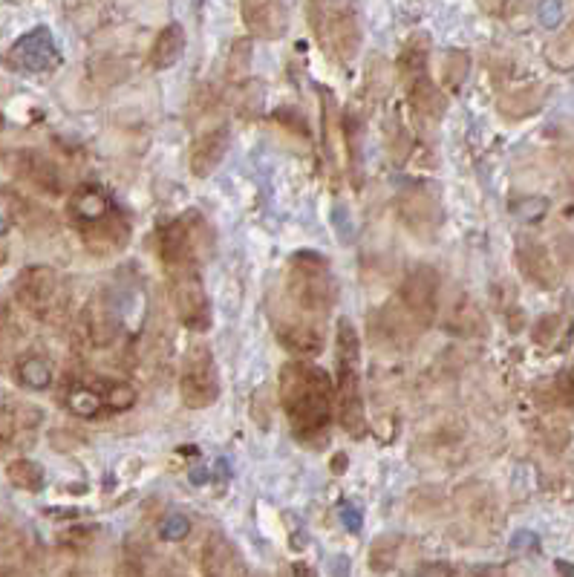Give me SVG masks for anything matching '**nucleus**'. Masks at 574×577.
I'll use <instances>...</instances> for the list:
<instances>
[{
  "mask_svg": "<svg viewBox=\"0 0 574 577\" xmlns=\"http://www.w3.org/2000/svg\"><path fill=\"white\" fill-rule=\"evenodd\" d=\"M280 404L300 442L321 448L335 416V390L324 370L306 361L286 364L280 370Z\"/></svg>",
  "mask_w": 574,
  "mask_h": 577,
  "instance_id": "obj_1",
  "label": "nucleus"
},
{
  "mask_svg": "<svg viewBox=\"0 0 574 577\" xmlns=\"http://www.w3.org/2000/svg\"><path fill=\"white\" fill-rule=\"evenodd\" d=\"M286 298L306 321H318V324L324 321L335 298H338V283H335V275H332L324 254L298 251L289 260Z\"/></svg>",
  "mask_w": 574,
  "mask_h": 577,
  "instance_id": "obj_2",
  "label": "nucleus"
},
{
  "mask_svg": "<svg viewBox=\"0 0 574 577\" xmlns=\"http://www.w3.org/2000/svg\"><path fill=\"white\" fill-rule=\"evenodd\" d=\"M15 298L38 321H61L67 312V286L50 266H29L15 280Z\"/></svg>",
  "mask_w": 574,
  "mask_h": 577,
  "instance_id": "obj_3",
  "label": "nucleus"
},
{
  "mask_svg": "<svg viewBox=\"0 0 574 577\" xmlns=\"http://www.w3.org/2000/svg\"><path fill=\"white\" fill-rule=\"evenodd\" d=\"M165 272H168V295H171V306H174L179 324L194 332L211 329V303L202 286L197 260L165 266Z\"/></svg>",
  "mask_w": 574,
  "mask_h": 577,
  "instance_id": "obj_4",
  "label": "nucleus"
},
{
  "mask_svg": "<svg viewBox=\"0 0 574 577\" xmlns=\"http://www.w3.org/2000/svg\"><path fill=\"white\" fill-rule=\"evenodd\" d=\"M179 393L182 402L191 410L211 407L220 396V376H217V364L214 355L205 344H194L185 361H182V376H179Z\"/></svg>",
  "mask_w": 574,
  "mask_h": 577,
  "instance_id": "obj_5",
  "label": "nucleus"
},
{
  "mask_svg": "<svg viewBox=\"0 0 574 577\" xmlns=\"http://www.w3.org/2000/svg\"><path fill=\"white\" fill-rule=\"evenodd\" d=\"M401 306L416 318V324L425 329L436 321L439 309V272L433 266H413L399 292Z\"/></svg>",
  "mask_w": 574,
  "mask_h": 577,
  "instance_id": "obj_6",
  "label": "nucleus"
},
{
  "mask_svg": "<svg viewBox=\"0 0 574 577\" xmlns=\"http://www.w3.org/2000/svg\"><path fill=\"white\" fill-rule=\"evenodd\" d=\"M321 38L338 61H352L361 50V21L350 3H338L321 12Z\"/></svg>",
  "mask_w": 574,
  "mask_h": 577,
  "instance_id": "obj_7",
  "label": "nucleus"
},
{
  "mask_svg": "<svg viewBox=\"0 0 574 577\" xmlns=\"http://www.w3.org/2000/svg\"><path fill=\"white\" fill-rule=\"evenodd\" d=\"M9 61L24 73H52L55 67H61V52L55 47L50 29L38 26V29L26 32L24 38L12 47Z\"/></svg>",
  "mask_w": 574,
  "mask_h": 577,
  "instance_id": "obj_8",
  "label": "nucleus"
},
{
  "mask_svg": "<svg viewBox=\"0 0 574 577\" xmlns=\"http://www.w3.org/2000/svg\"><path fill=\"white\" fill-rule=\"evenodd\" d=\"M358 364H344L338 361V422L350 436H364L367 422H364V399H361V384H358Z\"/></svg>",
  "mask_w": 574,
  "mask_h": 577,
  "instance_id": "obj_9",
  "label": "nucleus"
},
{
  "mask_svg": "<svg viewBox=\"0 0 574 577\" xmlns=\"http://www.w3.org/2000/svg\"><path fill=\"white\" fill-rule=\"evenodd\" d=\"M81 327H84L93 347H110L116 341L119 329H122L119 306L110 298H104V295H96L81 312Z\"/></svg>",
  "mask_w": 574,
  "mask_h": 577,
  "instance_id": "obj_10",
  "label": "nucleus"
},
{
  "mask_svg": "<svg viewBox=\"0 0 574 577\" xmlns=\"http://www.w3.org/2000/svg\"><path fill=\"white\" fill-rule=\"evenodd\" d=\"M243 21L251 35L263 41H277L286 35L289 12L283 0H243Z\"/></svg>",
  "mask_w": 574,
  "mask_h": 577,
  "instance_id": "obj_11",
  "label": "nucleus"
},
{
  "mask_svg": "<svg viewBox=\"0 0 574 577\" xmlns=\"http://www.w3.org/2000/svg\"><path fill=\"white\" fill-rule=\"evenodd\" d=\"M41 425V410L32 404H9L0 413V448H26Z\"/></svg>",
  "mask_w": 574,
  "mask_h": 577,
  "instance_id": "obj_12",
  "label": "nucleus"
},
{
  "mask_svg": "<svg viewBox=\"0 0 574 577\" xmlns=\"http://www.w3.org/2000/svg\"><path fill=\"white\" fill-rule=\"evenodd\" d=\"M81 237H84L87 249L93 254H110V251L125 249V243L130 240V223L122 214V208H116L113 214H107L99 223L81 226Z\"/></svg>",
  "mask_w": 574,
  "mask_h": 577,
  "instance_id": "obj_13",
  "label": "nucleus"
},
{
  "mask_svg": "<svg viewBox=\"0 0 574 577\" xmlns=\"http://www.w3.org/2000/svg\"><path fill=\"white\" fill-rule=\"evenodd\" d=\"M116 208L119 205L101 185H78L67 202V211L78 226H93V223L104 220L107 214H113Z\"/></svg>",
  "mask_w": 574,
  "mask_h": 577,
  "instance_id": "obj_14",
  "label": "nucleus"
},
{
  "mask_svg": "<svg viewBox=\"0 0 574 577\" xmlns=\"http://www.w3.org/2000/svg\"><path fill=\"white\" fill-rule=\"evenodd\" d=\"M404 81V90H407V99L413 104V110L422 116V119H442V113H445V96H442V90L436 87V81L427 76V67L425 70H416V73H404L401 76Z\"/></svg>",
  "mask_w": 574,
  "mask_h": 577,
  "instance_id": "obj_15",
  "label": "nucleus"
},
{
  "mask_svg": "<svg viewBox=\"0 0 574 577\" xmlns=\"http://www.w3.org/2000/svg\"><path fill=\"white\" fill-rule=\"evenodd\" d=\"M15 174L29 182L32 188L52 194V197L61 194V188H64V179H61V171L55 168V162L35 151L15 153Z\"/></svg>",
  "mask_w": 574,
  "mask_h": 577,
  "instance_id": "obj_16",
  "label": "nucleus"
},
{
  "mask_svg": "<svg viewBox=\"0 0 574 577\" xmlns=\"http://www.w3.org/2000/svg\"><path fill=\"white\" fill-rule=\"evenodd\" d=\"M517 263H520V272H523L531 283H537L540 289H554L560 283V272L554 266V257L549 249L537 240H525L517 249Z\"/></svg>",
  "mask_w": 574,
  "mask_h": 577,
  "instance_id": "obj_17",
  "label": "nucleus"
},
{
  "mask_svg": "<svg viewBox=\"0 0 574 577\" xmlns=\"http://www.w3.org/2000/svg\"><path fill=\"white\" fill-rule=\"evenodd\" d=\"M202 572L208 577L246 575V563L231 540H225L223 534H211L202 546Z\"/></svg>",
  "mask_w": 574,
  "mask_h": 577,
  "instance_id": "obj_18",
  "label": "nucleus"
},
{
  "mask_svg": "<svg viewBox=\"0 0 574 577\" xmlns=\"http://www.w3.org/2000/svg\"><path fill=\"white\" fill-rule=\"evenodd\" d=\"M277 338L286 350L303 352V355H318L324 350V329L318 321H306V318H295V321H280L277 324Z\"/></svg>",
  "mask_w": 574,
  "mask_h": 577,
  "instance_id": "obj_19",
  "label": "nucleus"
},
{
  "mask_svg": "<svg viewBox=\"0 0 574 577\" xmlns=\"http://www.w3.org/2000/svg\"><path fill=\"white\" fill-rule=\"evenodd\" d=\"M225 151H228V130L225 127H214V130L202 133L200 139L194 142V148H191V174H214L217 165L223 162Z\"/></svg>",
  "mask_w": 574,
  "mask_h": 577,
  "instance_id": "obj_20",
  "label": "nucleus"
},
{
  "mask_svg": "<svg viewBox=\"0 0 574 577\" xmlns=\"http://www.w3.org/2000/svg\"><path fill=\"white\" fill-rule=\"evenodd\" d=\"M399 208L404 226L410 228V231H416L419 237H427L436 228V223H439V208H436L433 197L425 194V191H413V194L401 197Z\"/></svg>",
  "mask_w": 574,
  "mask_h": 577,
  "instance_id": "obj_21",
  "label": "nucleus"
},
{
  "mask_svg": "<svg viewBox=\"0 0 574 577\" xmlns=\"http://www.w3.org/2000/svg\"><path fill=\"white\" fill-rule=\"evenodd\" d=\"M381 329H384V341H390L393 347H410L419 335L416 318L401 306V301L390 303L387 309H381Z\"/></svg>",
  "mask_w": 574,
  "mask_h": 577,
  "instance_id": "obj_22",
  "label": "nucleus"
},
{
  "mask_svg": "<svg viewBox=\"0 0 574 577\" xmlns=\"http://www.w3.org/2000/svg\"><path fill=\"white\" fill-rule=\"evenodd\" d=\"M185 52V29L179 24H168L150 47V67L153 70H168Z\"/></svg>",
  "mask_w": 574,
  "mask_h": 577,
  "instance_id": "obj_23",
  "label": "nucleus"
},
{
  "mask_svg": "<svg viewBox=\"0 0 574 577\" xmlns=\"http://www.w3.org/2000/svg\"><path fill=\"white\" fill-rule=\"evenodd\" d=\"M448 329L456 332V335H465V338H482L488 332V324H485V315L479 312V306L468 298H459V301L450 306L448 315Z\"/></svg>",
  "mask_w": 574,
  "mask_h": 577,
  "instance_id": "obj_24",
  "label": "nucleus"
},
{
  "mask_svg": "<svg viewBox=\"0 0 574 577\" xmlns=\"http://www.w3.org/2000/svg\"><path fill=\"white\" fill-rule=\"evenodd\" d=\"M546 101V87L531 84V87H520L514 93H505L500 99V113L508 119H525L531 113H537Z\"/></svg>",
  "mask_w": 574,
  "mask_h": 577,
  "instance_id": "obj_25",
  "label": "nucleus"
},
{
  "mask_svg": "<svg viewBox=\"0 0 574 577\" xmlns=\"http://www.w3.org/2000/svg\"><path fill=\"white\" fill-rule=\"evenodd\" d=\"M569 338H572V324L563 315H543L531 329V341L549 352L563 350Z\"/></svg>",
  "mask_w": 574,
  "mask_h": 577,
  "instance_id": "obj_26",
  "label": "nucleus"
},
{
  "mask_svg": "<svg viewBox=\"0 0 574 577\" xmlns=\"http://www.w3.org/2000/svg\"><path fill=\"white\" fill-rule=\"evenodd\" d=\"M18 381L29 387V390H47L52 384V367L47 358L41 355H26L18 361Z\"/></svg>",
  "mask_w": 574,
  "mask_h": 577,
  "instance_id": "obj_27",
  "label": "nucleus"
},
{
  "mask_svg": "<svg viewBox=\"0 0 574 577\" xmlns=\"http://www.w3.org/2000/svg\"><path fill=\"white\" fill-rule=\"evenodd\" d=\"M6 479L21 491H41L44 488V468L32 459H15L6 465Z\"/></svg>",
  "mask_w": 574,
  "mask_h": 577,
  "instance_id": "obj_28",
  "label": "nucleus"
},
{
  "mask_svg": "<svg viewBox=\"0 0 574 577\" xmlns=\"http://www.w3.org/2000/svg\"><path fill=\"white\" fill-rule=\"evenodd\" d=\"M67 407H70V413L78 416V419H99L101 413L107 410V407H104V399H101V393L90 390V387H75V390H70Z\"/></svg>",
  "mask_w": 574,
  "mask_h": 577,
  "instance_id": "obj_29",
  "label": "nucleus"
},
{
  "mask_svg": "<svg viewBox=\"0 0 574 577\" xmlns=\"http://www.w3.org/2000/svg\"><path fill=\"white\" fill-rule=\"evenodd\" d=\"M251 70V41L249 38H237L228 50V61H225V76L228 81H243Z\"/></svg>",
  "mask_w": 574,
  "mask_h": 577,
  "instance_id": "obj_30",
  "label": "nucleus"
},
{
  "mask_svg": "<svg viewBox=\"0 0 574 577\" xmlns=\"http://www.w3.org/2000/svg\"><path fill=\"white\" fill-rule=\"evenodd\" d=\"M335 361H344V364H358V355H361V344H358V332L352 327L347 318L338 321V332H335Z\"/></svg>",
  "mask_w": 574,
  "mask_h": 577,
  "instance_id": "obj_31",
  "label": "nucleus"
},
{
  "mask_svg": "<svg viewBox=\"0 0 574 577\" xmlns=\"http://www.w3.org/2000/svg\"><path fill=\"white\" fill-rule=\"evenodd\" d=\"M101 399H104V407L110 413H125V410H130L136 404V390L130 384H125V381H110L104 387Z\"/></svg>",
  "mask_w": 574,
  "mask_h": 577,
  "instance_id": "obj_32",
  "label": "nucleus"
},
{
  "mask_svg": "<svg viewBox=\"0 0 574 577\" xmlns=\"http://www.w3.org/2000/svg\"><path fill=\"white\" fill-rule=\"evenodd\" d=\"M401 540L399 537H384L378 540L370 552V566L373 572H393V563H396V552H399Z\"/></svg>",
  "mask_w": 574,
  "mask_h": 577,
  "instance_id": "obj_33",
  "label": "nucleus"
},
{
  "mask_svg": "<svg viewBox=\"0 0 574 577\" xmlns=\"http://www.w3.org/2000/svg\"><path fill=\"white\" fill-rule=\"evenodd\" d=\"M468 70H471V58H468V52L462 50L448 52V58H445V81H448L450 90H459V87H462V81L468 76Z\"/></svg>",
  "mask_w": 574,
  "mask_h": 577,
  "instance_id": "obj_34",
  "label": "nucleus"
},
{
  "mask_svg": "<svg viewBox=\"0 0 574 577\" xmlns=\"http://www.w3.org/2000/svg\"><path fill=\"white\" fill-rule=\"evenodd\" d=\"M549 393L551 402L557 404V407H563V410L574 413V373H569V370L560 373V376L549 384Z\"/></svg>",
  "mask_w": 574,
  "mask_h": 577,
  "instance_id": "obj_35",
  "label": "nucleus"
},
{
  "mask_svg": "<svg viewBox=\"0 0 574 577\" xmlns=\"http://www.w3.org/2000/svg\"><path fill=\"white\" fill-rule=\"evenodd\" d=\"M549 61L554 70L569 73L574 67V35L572 38H560L549 47Z\"/></svg>",
  "mask_w": 574,
  "mask_h": 577,
  "instance_id": "obj_36",
  "label": "nucleus"
},
{
  "mask_svg": "<svg viewBox=\"0 0 574 577\" xmlns=\"http://www.w3.org/2000/svg\"><path fill=\"white\" fill-rule=\"evenodd\" d=\"M251 416L260 427H272V402H269V390L257 387L251 396Z\"/></svg>",
  "mask_w": 574,
  "mask_h": 577,
  "instance_id": "obj_37",
  "label": "nucleus"
},
{
  "mask_svg": "<svg viewBox=\"0 0 574 577\" xmlns=\"http://www.w3.org/2000/svg\"><path fill=\"white\" fill-rule=\"evenodd\" d=\"M159 534H162V540H168V543L185 540V537L191 534V520H188L185 514H171V517L162 523Z\"/></svg>",
  "mask_w": 574,
  "mask_h": 577,
  "instance_id": "obj_38",
  "label": "nucleus"
},
{
  "mask_svg": "<svg viewBox=\"0 0 574 577\" xmlns=\"http://www.w3.org/2000/svg\"><path fill=\"white\" fill-rule=\"evenodd\" d=\"M563 18V3L560 0H543L540 3V21L543 26H557Z\"/></svg>",
  "mask_w": 574,
  "mask_h": 577,
  "instance_id": "obj_39",
  "label": "nucleus"
},
{
  "mask_svg": "<svg viewBox=\"0 0 574 577\" xmlns=\"http://www.w3.org/2000/svg\"><path fill=\"white\" fill-rule=\"evenodd\" d=\"M90 540H93V528H73L64 534V546H70L75 552H81Z\"/></svg>",
  "mask_w": 574,
  "mask_h": 577,
  "instance_id": "obj_40",
  "label": "nucleus"
},
{
  "mask_svg": "<svg viewBox=\"0 0 574 577\" xmlns=\"http://www.w3.org/2000/svg\"><path fill=\"white\" fill-rule=\"evenodd\" d=\"M338 514H341V523L350 528V531H361V514H358L352 505H344Z\"/></svg>",
  "mask_w": 574,
  "mask_h": 577,
  "instance_id": "obj_41",
  "label": "nucleus"
},
{
  "mask_svg": "<svg viewBox=\"0 0 574 577\" xmlns=\"http://www.w3.org/2000/svg\"><path fill=\"white\" fill-rule=\"evenodd\" d=\"M419 575H453V566H448V563H425V566H419Z\"/></svg>",
  "mask_w": 574,
  "mask_h": 577,
  "instance_id": "obj_42",
  "label": "nucleus"
},
{
  "mask_svg": "<svg viewBox=\"0 0 574 577\" xmlns=\"http://www.w3.org/2000/svg\"><path fill=\"white\" fill-rule=\"evenodd\" d=\"M344 462H347L344 456H335V465H332V468H335V471H344Z\"/></svg>",
  "mask_w": 574,
  "mask_h": 577,
  "instance_id": "obj_43",
  "label": "nucleus"
},
{
  "mask_svg": "<svg viewBox=\"0 0 574 577\" xmlns=\"http://www.w3.org/2000/svg\"><path fill=\"white\" fill-rule=\"evenodd\" d=\"M557 572H566V575H574V566H566V563H557Z\"/></svg>",
  "mask_w": 574,
  "mask_h": 577,
  "instance_id": "obj_44",
  "label": "nucleus"
},
{
  "mask_svg": "<svg viewBox=\"0 0 574 577\" xmlns=\"http://www.w3.org/2000/svg\"><path fill=\"white\" fill-rule=\"evenodd\" d=\"M0 130H3V116H0Z\"/></svg>",
  "mask_w": 574,
  "mask_h": 577,
  "instance_id": "obj_45",
  "label": "nucleus"
},
{
  "mask_svg": "<svg viewBox=\"0 0 574 577\" xmlns=\"http://www.w3.org/2000/svg\"><path fill=\"white\" fill-rule=\"evenodd\" d=\"M572 35H574V21H572Z\"/></svg>",
  "mask_w": 574,
  "mask_h": 577,
  "instance_id": "obj_46",
  "label": "nucleus"
}]
</instances>
